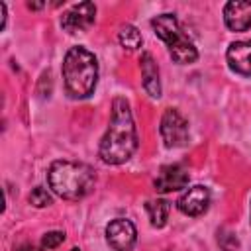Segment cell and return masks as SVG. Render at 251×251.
<instances>
[{
	"mask_svg": "<svg viewBox=\"0 0 251 251\" xmlns=\"http://www.w3.org/2000/svg\"><path fill=\"white\" fill-rule=\"evenodd\" d=\"M137 149V129L126 98L118 96L112 102V118L100 141L98 155L106 165H122L131 159Z\"/></svg>",
	"mask_w": 251,
	"mask_h": 251,
	"instance_id": "cell-1",
	"label": "cell"
},
{
	"mask_svg": "<svg viewBox=\"0 0 251 251\" xmlns=\"http://www.w3.org/2000/svg\"><path fill=\"white\" fill-rule=\"evenodd\" d=\"M49 188L65 200H80L94 188L96 175L92 167L76 161H55L47 173Z\"/></svg>",
	"mask_w": 251,
	"mask_h": 251,
	"instance_id": "cell-2",
	"label": "cell"
},
{
	"mask_svg": "<svg viewBox=\"0 0 251 251\" xmlns=\"http://www.w3.org/2000/svg\"><path fill=\"white\" fill-rule=\"evenodd\" d=\"M63 78L69 96L88 98L98 80V61L84 47H71L63 61Z\"/></svg>",
	"mask_w": 251,
	"mask_h": 251,
	"instance_id": "cell-3",
	"label": "cell"
},
{
	"mask_svg": "<svg viewBox=\"0 0 251 251\" xmlns=\"http://www.w3.org/2000/svg\"><path fill=\"white\" fill-rule=\"evenodd\" d=\"M153 31L159 39L165 41V45L169 47V55L173 57L175 63L178 65H190L198 59V51L194 47V43L186 37V33L182 31L178 20L175 18V14H161L155 16L151 20Z\"/></svg>",
	"mask_w": 251,
	"mask_h": 251,
	"instance_id": "cell-4",
	"label": "cell"
},
{
	"mask_svg": "<svg viewBox=\"0 0 251 251\" xmlns=\"http://www.w3.org/2000/svg\"><path fill=\"white\" fill-rule=\"evenodd\" d=\"M161 137L167 147H184L188 143V122L180 116L178 110L169 108L161 118Z\"/></svg>",
	"mask_w": 251,
	"mask_h": 251,
	"instance_id": "cell-5",
	"label": "cell"
},
{
	"mask_svg": "<svg viewBox=\"0 0 251 251\" xmlns=\"http://www.w3.org/2000/svg\"><path fill=\"white\" fill-rule=\"evenodd\" d=\"M135 239H137V231L129 220L116 218L106 226V241L114 251H131Z\"/></svg>",
	"mask_w": 251,
	"mask_h": 251,
	"instance_id": "cell-6",
	"label": "cell"
},
{
	"mask_svg": "<svg viewBox=\"0 0 251 251\" xmlns=\"http://www.w3.org/2000/svg\"><path fill=\"white\" fill-rule=\"evenodd\" d=\"M94 18H96V6L92 2H80V4H75L69 12L63 14L61 25L69 33L86 31L94 24Z\"/></svg>",
	"mask_w": 251,
	"mask_h": 251,
	"instance_id": "cell-7",
	"label": "cell"
},
{
	"mask_svg": "<svg viewBox=\"0 0 251 251\" xmlns=\"http://www.w3.org/2000/svg\"><path fill=\"white\" fill-rule=\"evenodd\" d=\"M188 171L182 169L180 165H165L161 167V171L157 173L155 176V190L157 192H175V190H180L188 184Z\"/></svg>",
	"mask_w": 251,
	"mask_h": 251,
	"instance_id": "cell-8",
	"label": "cell"
},
{
	"mask_svg": "<svg viewBox=\"0 0 251 251\" xmlns=\"http://www.w3.org/2000/svg\"><path fill=\"white\" fill-rule=\"evenodd\" d=\"M224 22L231 31L251 27V0H231L224 6Z\"/></svg>",
	"mask_w": 251,
	"mask_h": 251,
	"instance_id": "cell-9",
	"label": "cell"
},
{
	"mask_svg": "<svg viewBox=\"0 0 251 251\" xmlns=\"http://www.w3.org/2000/svg\"><path fill=\"white\" fill-rule=\"evenodd\" d=\"M178 210L186 216H200L208 210L210 206V190L202 184H196L192 188H188L176 202Z\"/></svg>",
	"mask_w": 251,
	"mask_h": 251,
	"instance_id": "cell-10",
	"label": "cell"
},
{
	"mask_svg": "<svg viewBox=\"0 0 251 251\" xmlns=\"http://www.w3.org/2000/svg\"><path fill=\"white\" fill-rule=\"evenodd\" d=\"M226 59H227V65L231 71L245 75V76H251V39L233 41L227 47Z\"/></svg>",
	"mask_w": 251,
	"mask_h": 251,
	"instance_id": "cell-11",
	"label": "cell"
},
{
	"mask_svg": "<svg viewBox=\"0 0 251 251\" xmlns=\"http://www.w3.org/2000/svg\"><path fill=\"white\" fill-rule=\"evenodd\" d=\"M141 65V78H143V88L151 98L161 96V80H159V67L153 59L151 53H143L139 59Z\"/></svg>",
	"mask_w": 251,
	"mask_h": 251,
	"instance_id": "cell-12",
	"label": "cell"
},
{
	"mask_svg": "<svg viewBox=\"0 0 251 251\" xmlns=\"http://www.w3.org/2000/svg\"><path fill=\"white\" fill-rule=\"evenodd\" d=\"M149 222L153 227H163L169 220V212H171V204L167 200H149L145 204Z\"/></svg>",
	"mask_w": 251,
	"mask_h": 251,
	"instance_id": "cell-13",
	"label": "cell"
},
{
	"mask_svg": "<svg viewBox=\"0 0 251 251\" xmlns=\"http://www.w3.org/2000/svg\"><path fill=\"white\" fill-rule=\"evenodd\" d=\"M118 39H120L122 47H124V49H127V51H135V49H139V47H141V43H143V37H141L139 29H137L135 25H129V24H127V25H124V27L120 29Z\"/></svg>",
	"mask_w": 251,
	"mask_h": 251,
	"instance_id": "cell-14",
	"label": "cell"
},
{
	"mask_svg": "<svg viewBox=\"0 0 251 251\" xmlns=\"http://www.w3.org/2000/svg\"><path fill=\"white\" fill-rule=\"evenodd\" d=\"M29 204H33L35 208H45L51 204V194L43 186H35L29 192Z\"/></svg>",
	"mask_w": 251,
	"mask_h": 251,
	"instance_id": "cell-15",
	"label": "cell"
},
{
	"mask_svg": "<svg viewBox=\"0 0 251 251\" xmlns=\"http://www.w3.org/2000/svg\"><path fill=\"white\" fill-rule=\"evenodd\" d=\"M218 243H220V247H222L224 251H235V249L239 247V241H237L235 233H231V231H227V229L218 231Z\"/></svg>",
	"mask_w": 251,
	"mask_h": 251,
	"instance_id": "cell-16",
	"label": "cell"
},
{
	"mask_svg": "<svg viewBox=\"0 0 251 251\" xmlns=\"http://www.w3.org/2000/svg\"><path fill=\"white\" fill-rule=\"evenodd\" d=\"M63 241H65V233H63V231H49V233L43 235L41 247H43V249H55V247H59Z\"/></svg>",
	"mask_w": 251,
	"mask_h": 251,
	"instance_id": "cell-17",
	"label": "cell"
},
{
	"mask_svg": "<svg viewBox=\"0 0 251 251\" xmlns=\"http://www.w3.org/2000/svg\"><path fill=\"white\" fill-rule=\"evenodd\" d=\"M0 14H2V25L0 27L4 29L6 27V4L4 2H0Z\"/></svg>",
	"mask_w": 251,
	"mask_h": 251,
	"instance_id": "cell-18",
	"label": "cell"
},
{
	"mask_svg": "<svg viewBox=\"0 0 251 251\" xmlns=\"http://www.w3.org/2000/svg\"><path fill=\"white\" fill-rule=\"evenodd\" d=\"M18 251H45L43 247H35V245H22Z\"/></svg>",
	"mask_w": 251,
	"mask_h": 251,
	"instance_id": "cell-19",
	"label": "cell"
},
{
	"mask_svg": "<svg viewBox=\"0 0 251 251\" xmlns=\"http://www.w3.org/2000/svg\"><path fill=\"white\" fill-rule=\"evenodd\" d=\"M71 251H80V249H71Z\"/></svg>",
	"mask_w": 251,
	"mask_h": 251,
	"instance_id": "cell-20",
	"label": "cell"
},
{
	"mask_svg": "<svg viewBox=\"0 0 251 251\" xmlns=\"http://www.w3.org/2000/svg\"><path fill=\"white\" fill-rule=\"evenodd\" d=\"M249 218H251V214H249Z\"/></svg>",
	"mask_w": 251,
	"mask_h": 251,
	"instance_id": "cell-21",
	"label": "cell"
}]
</instances>
